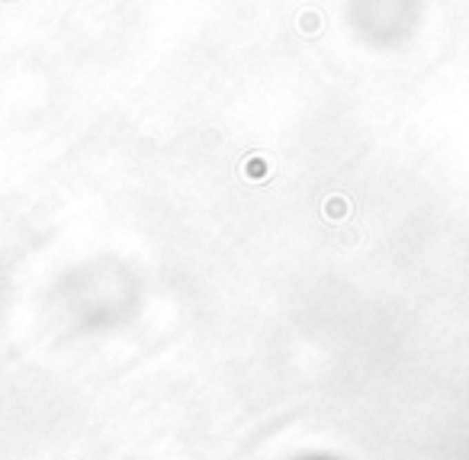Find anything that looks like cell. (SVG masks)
<instances>
[{"mask_svg": "<svg viewBox=\"0 0 469 460\" xmlns=\"http://www.w3.org/2000/svg\"><path fill=\"white\" fill-rule=\"evenodd\" d=\"M241 174H244V178H248V180H263V174H267V164H263L261 158H254V161H244Z\"/></svg>", "mask_w": 469, "mask_h": 460, "instance_id": "3957f363", "label": "cell"}, {"mask_svg": "<svg viewBox=\"0 0 469 460\" xmlns=\"http://www.w3.org/2000/svg\"><path fill=\"white\" fill-rule=\"evenodd\" d=\"M350 213V203L344 197H331V200H325V216L328 219H344Z\"/></svg>", "mask_w": 469, "mask_h": 460, "instance_id": "7a4b0ae2", "label": "cell"}, {"mask_svg": "<svg viewBox=\"0 0 469 460\" xmlns=\"http://www.w3.org/2000/svg\"><path fill=\"white\" fill-rule=\"evenodd\" d=\"M296 26H299L302 36H319V29H321V17L315 13V10H306V13H299V19H296Z\"/></svg>", "mask_w": 469, "mask_h": 460, "instance_id": "6da1fadb", "label": "cell"}]
</instances>
